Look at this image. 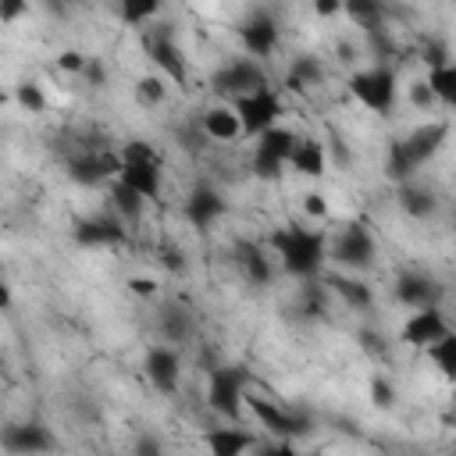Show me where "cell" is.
Listing matches in <instances>:
<instances>
[{"instance_id":"6da1fadb","label":"cell","mask_w":456,"mask_h":456,"mask_svg":"<svg viewBox=\"0 0 456 456\" xmlns=\"http://www.w3.org/2000/svg\"><path fill=\"white\" fill-rule=\"evenodd\" d=\"M271 246H274V256L281 260L285 274H292L299 281H314L328 256V239L317 228H299V224L278 228L271 235Z\"/></svg>"},{"instance_id":"7a4b0ae2","label":"cell","mask_w":456,"mask_h":456,"mask_svg":"<svg viewBox=\"0 0 456 456\" xmlns=\"http://www.w3.org/2000/svg\"><path fill=\"white\" fill-rule=\"evenodd\" d=\"M445 135H449V125H445V121H428V125L413 128L410 135L395 139V142L388 146V157H385L388 178L399 182V185H406V182L417 175V167H424V164L442 150Z\"/></svg>"},{"instance_id":"3957f363","label":"cell","mask_w":456,"mask_h":456,"mask_svg":"<svg viewBox=\"0 0 456 456\" xmlns=\"http://www.w3.org/2000/svg\"><path fill=\"white\" fill-rule=\"evenodd\" d=\"M395 86H399V78H395L392 64H370V68H363L349 78L353 100L363 103L370 114H381V118H388L392 107H395V96H399Z\"/></svg>"},{"instance_id":"277c9868","label":"cell","mask_w":456,"mask_h":456,"mask_svg":"<svg viewBox=\"0 0 456 456\" xmlns=\"http://www.w3.org/2000/svg\"><path fill=\"white\" fill-rule=\"evenodd\" d=\"M207 406L217 417L235 424L242 417V406H246V370L242 367H217V370H210Z\"/></svg>"},{"instance_id":"5b68a950","label":"cell","mask_w":456,"mask_h":456,"mask_svg":"<svg viewBox=\"0 0 456 456\" xmlns=\"http://www.w3.org/2000/svg\"><path fill=\"white\" fill-rule=\"evenodd\" d=\"M210 82H214V89H217L221 96H228V103L239 100V96L271 89V86H267V71H264L260 61H253V57H235V61H228L224 68L214 71Z\"/></svg>"},{"instance_id":"8992f818","label":"cell","mask_w":456,"mask_h":456,"mask_svg":"<svg viewBox=\"0 0 456 456\" xmlns=\"http://www.w3.org/2000/svg\"><path fill=\"white\" fill-rule=\"evenodd\" d=\"M374 253H378V242H374L370 228L360 224V221L346 224V228L331 239V246H328V256H331L335 264L349 267V271H363V267H370V264H374Z\"/></svg>"},{"instance_id":"52a82bcc","label":"cell","mask_w":456,"mask_h":456,"mask_svg":"<svg viewBox=\"0 0 456 456\" xmlns=\"http://www.w3.org/2000/svg\"><path fill=\"white\" fill-rule=\"evenodd\" d=\"M246 410H249V413L260 420V428H267L278 442H292V438H299V435H306V431L314 428L306 413L285 410V406H278V403H271V399H264V395H246Z\"/></svg>"},{"instance_id":"ba28073f","label":"cell","mask_w":456,"mask_h":456,"mask_svg":"<svg viewBox=\"0 0 456 456\" xmlns=\"http://www.w3.org/2000/svg\"><path fill=\"white\" fill-rule=\"evenodd\" d=\"M239 121H242V135H264L267 128L278 125L281 118V96L274 89H260V93H249V96H239L232 100Z\"/></svg>"},{"instance_id":"9c48e42d","label":"cell","mask_w":456,"mask_h":456,"mask_svg":"<svg viewBox=\"0 0 456 456\" xmlns=\"http://www.w3.org/2000/svg\"><path fill=\"white\" fill-rule=\"evenodd\" d=\"M121 167H125V160L114 150H82V153L68 157V178L78 182V185H96V182H107V178L118 182Z\"/></svg>"},{"instance_id":"30bf717a","label":"cell","mask_w":456,"mask_h":456,"mask_svg":"<svg viewBox=\"0 0 456 456\" xmlns=\"http://www.w3.org/2000/svg\"><path fill=\"white\" fill-rule=\"evenodd\" d=\"M142 50L164 71V78H171L175 86H185L189 82V64L182 57V50L175 46L171 32H164V28H142Z\"/></svg>"},{"instance_id":"8fae6325","label":"cell","mask_w":456,"mask_h":456,"mask_svg":"<svg viewBox=\"0 0 456 456\" xmlns=\"http://www.w3.org/2000/svg\"><path fill=\"white\" fill-rule=\"evenodd\" d=\"M4 449L11 456H50L57 449V438L43 420H21L4 428Z\"/></svg>"},{"instance_id":"7c38bea8","label":"cell","mask_w":456,"mask_h":456,"mask_svg":"<svg viewBox=\"0 0 456 456\" xmlns=\"http://www.w3.org/2000/svg\"><path fill=\"white\" fill-rule=\"evenodd\" d=\"M239 39L246 46V57L253 61H267L278 50V21L271 11H253L242 25H239Z\"/></svg>"},{"instance_id":"4fadbf2b","label":"cell","mask_w":456,"mask_h":456,"mask_svg":"<svg viewBox=\"0 0 456 456\" xmlns=\"http://www.w3.org/2000/svg\"><path fill=\"white\" fill-rule=\"evenodd\" d=\"M142 370L150 378V385L160 392V395H171L178 392V381H182V356L175 346H150L146 349V360H142Z\"/></svg>"},{"instance_id":"5bb4252c","label":"cell","mask_w":456,"mask_h":456,"mask_svg":"<svg viewBox=\"0 0 456 456\" xmlns=\"http://www.w3.org/2000/svg\"><path fill=\"white\" fill-rule=\"evenodd\" d=\"M442 335H449V321L438 306H428V310H413L403 328H399V342L413 346V349H428L431 342H438Z\"/></svg>"},{"instance_id":"9a60e30c","label":"cell","mask_w":456,"mask_h":456,"mask_svg":"<svg viewBox=\"0 0 456 456\" xmlns=\"http://www.w3.org/2000/svg\"><path fill=\"white\" fill-rule=\"evenodd\" d=\"M392 296H395V303H403V306H410V310H428V306H438L442 289H438L435 278L417 274V271H406V274L395 278Z\"/></svg>"},{"instance_id":"2e32d148","label":"cell","mask_w":456,"mask_h":456,"mask_svg":"<svg viewBox=\"0 0 456 456\" xmlns=\"http://www.w3.org/2000/svg\"><path fill=\"white\" fill-rule=\"evenodd\" d=\"M224 210H228L224 196H221L214 185H207V182H200V185L189 192V200H185V217H189V224L200 228V232H207L214 221H221Z\"/></svg>"},{"instance_id":"e0dca14e","label":"cell","mask_w":456,"mask_h":456,"mask_svg":"<svg viewBox=\"0 0 456 456\" xmlns=\"http://www.w3.org/2000/svg\"><path fill=\"white\" fill-rule=\"evenodd\" d=\"M200 128H203V139H214V142H235L242 135V121L235 114L232 103H214L200 114Z\"/></svg>"},{"instance_id":"ac0fdd59","label":"cell","mask_w":456,"mask_h":456,"mask_svg":"<svg viewBox=\"0 0 456 456\" xmlns=\"http://www.w3.org/2000/svg\"><path fill=\"white\" fill-rule=\"evenodd\" d=\"M118 182L139 192L146 203H153L160 200V160H125Z\"/></svg>"},{"instance_id":"d6986e66","label":"cell","mask_w":456,"mask_h":456,"mask_svg":"<svg viewBox=\"0 0 456 456\" xmlns=\"http://www.w3.org/2000/svg\"><path fill=\"white\" fill-rule=\"evenodd\" d=\"M75 242L78 246H121L125 242V221H118L114 214L86 217L75 228Z\"/></svg>"},{"instance_id":"ffe728a7","label":"cell","mask_w":456,"mask_h":456,"mask_svg":"<svg viewBox=\"0 0 456 456\" xmlns=\"http://www.w3.org/2000/svg\"><path fill=\"white\" fill-rule=\"evenodd\" d=\"M210 456H246L253 445H256V435L239 428V424H217L203 435Z\"/></svg>"},{"instance_id":"44dd1931","label":"cell","mask_w":456,"mask_h":456,"mask_svg":"<svg viewBox=\"0 0 456 456\" xmlns=\"http://www.w3.org/2000/svg\"><path fill=\"white\" fill-rule=\"evenodd\" d=\"M299 139H303V135H299L296 128H289V125H274V128H267V132L256 139V153L289 164L292 153H296V146H299Z\"/></svg>"},{"instance_id":"7402d4cb","label":"cell","mask_w":456,"mask_h":456,"mask_svg":"<svg viewBox=\"0 0 456 456\" xmlns=\"http://www.w3.org/2000/svg\"><path fill=\"white\" fill-rule=\"evenodd\" d=\"M289 164H292V171L303 175V178H321V175L328 171V153H324V146H321L314 135H303Z\"/></svg>"},{"instance_id":"603a6c76","label":"cell","mask_w":456,"mask_h":456,"mask_svg":"<svg viewBox=\"0 0 456 456\" xmlns=\"http://www.w3.org/2000/svg\"><path fill=\"white\" fill-rule=\"evenodd\" d=\"M142 210H146V200H142L139 192H132V189L121 185V182L110 185V214H114L118 221L139 224V221H142Z\"/></svg>"},{"instance_id":"cb8c5ba5","label":"cell","mask_w":456,"mask_h":456,"mask_svg":"<svg viewBox=\"0 0 456 456\" xmlns=\"http://www.w3.org/2000/svg\"><path fill=\"white\" fill-rule=\"evenodd\" d=\"M239 264H242V274H246L256 289L271 285L274 267H271V256H267L260 246H239Z\"/></svg>"},{"instance_id":"d4e9b609","label":"cell","mask_w":456,"mask_h":456,"mask_svg":"<svg viewBox=\"0 0 456 456\" xmlns=\"http://www.w3.org/2000/svg\"><path fill=\"white\" fill-rule=\"evenodd\" d=\"M331 292L349 306V310H370L374 306V289L360 278H331Z\"/></svg>"},{"instance_id":"484cf974","label":"cell","mask_w":456,"mask_h":456,"mask_svg":"<svg viewBox=\"0 0 456 456\" xmlns=\"http://www.w3.org/2000/svg\"><path fill=\"white\" fill-rule=\"evenodd\" d=\"M395 200H399V207L410 214V217H417V221H424V217H431L435 214V196L428 192V189H420V185H413V182H406V185H399V192H395Z\"/></svg>"},{"instance_id":"4316f807","label":"cell","mask_w":456,"mask_h":456,"mask_svg":"<svg viewBox=\"0 0 456 456\" xmlns=\"http://www.w3.org/2000/svg\"><path fill=\"white\" fill-rule=\"evenodd\" d=\"M314 82H321V64H317V57H310V53L296 57V61L289 64L285 89H289V93H306V86H314Z\"/></svg>"},{"instance_id":"83f0119b","label":"cell","mask_w":456,"mask_h":456,"mask_svg":"<svg viewBox=\"0 0 456 456\" xmlns=\"http://www.w3.org/2000/svg\"><path fill=\"white\" fill-rule=\"evenodd\" d=\"M424 82L431 86V93H435L438 103H445V107L456 110V61H449L442 68H431Z\"/></svg>"},{"instance_id":"f1b7e54d","label":"cell","mask_w":456,"mask_h":456,"mask_svg":"<svg viewBox=\"0 0 456 456\" xmlns=\"http://www.w3.org/2000/svg\"><path fill=\"white\" fill-rule=\"evenodd\" d=\"M424 353H428V360L438 367V374H442L445 381H456V331L442 335V338L431 342Z\"/></svg>"},{"instance_id":"f546056e","label":"cell","mask_w":456,"mask_h":456,"mask_svg":"<svg viewBox=\"0 0 456 456\" xmlns=\"http://www.w3.org/2000/svg\"><path fill=\"white\" fill-rule=\"evenodd\" d=\"M160 335H164L167 346H182V342H189V335H192V321H189V314L178 310V306L160 310Z\"/></svg>"},{"instance_id":"4dcf8cb0","label":"cell","mask_w":456,"mask_h":456,"mask_svg":"<svg viewBox=\"0 0 456 456\" xmlns=\"http://www.w3.org/2000/svg\"><path fill=\"white\" fill-rule=\"evenodd\" d=\"M157 14H160L157 0H125V4H118V18L132 28H146V21L157 18Z\"/></svg>"},{"instance_id":"1f68e13d","label":"cell","mask_w":456,"mask_h":456,"mask_svg":"<svg viewBox=\"0 0 456 456\" xmlns=\"http://www.w3.org/2000/svg\"><path fill=\"white\" fill-rule=\"evenodd\" d=\"M342 14H349L360 28H381V4H374V0H346L342 4Z\"/></svg>"},{"instance_id":"d6a6232c","label":"cell","mask_w":456,"mask_h":456,"mask_svg":"<svg viewBox=\"0 0 456 456\" xmlns=\"http://www.w3.org/2000/svg\"><path fill=\"white\" fill-rule=\"evenodd\" d=\"M164 96H167V82L160 75H142L135 82V100L142 107H157V103H164Z\"/></svg>"},{"instance_id":"836d02e7","label":"cell","mask_w":456,"mask_h":456,"mask_svg":"<svg viewBox=\"0 0 456 456\" xmlns=\"http://www.w3.org/2000/svg\"><path fill=\"white\" fill-rule=\"evenodd\" d=\"M14 100H18V107L28 110V114H43V110H46V96H43V89H39L36 82H21V86L14 89Z\"/></svg>"},{"instance_id":"e575fe53","label":"cell","mask_w":456,"mask_h":456,"mask_svg":"<svg viewBox=\"0 0 456 456\" xmlns=\"http://www.w3.org/2000/svg\"><path fill=\"white\" fill-rule=\"evenodd\" d=\"M406 96H410V103L417 107V110H431L438 100H435V93H431V86L424 82V78H413L410 86H406Z\"/></svg>"},{"instance_id":"d590c367","label":"cell","mask_w":456,"mask_h":456,"mask_svg":"<svg viewBox=\"0 0 456 456\" xmlns=\"http://www.w3.org/2000/svg\"><path fill=\"white\" fill-rule=\"evenodd\" d=\"M57 68L61 71H68V75H86V68H89V57L82 53V50H61L57 53Z\"/></svg>"},{"instance_id":"8d00e7d4","label":"cell","mask_w":456,"mask_h":456,"mask_svg":"<svg viewBox=\"0 0 456 456\" xmlns=\"http://www.w3.org/2000/svg\"><path fill=\"white\" fill-rule=\"evenodd\" d=\"M118 153H121V160H160L157 150H153L150 142H142V139H128Z\"/></svg>"},{"instance_id":"74e56055","label":"cell","mask_w":456,"mask_h":456,"mask_svg":"<svg viewBox=\"0 0 456 456\" xmlns=\"http://www.w3.org/2000/svg\"><path fill=\"white\" fill-rule=\"evenodd\" d=\"M420 57H424L428 71H431V68H442V64H449V50H445V43H438V39H428V43L420 46Z\"/></svg>"},{"instance_id":"f35d334b","label":"cell","mask_w":456,"mask_h":456,"mask_svg":"<svg viewBox=\"0 0 456 456\" xmlns=\"http://www.w3.org/2000/svg\"><path fill=\"white\" fill-rule=\"evenodd\" d=\"M281 171H285V164H281V160H271V157H264V153H253V175H256V178L274 182Z\"/></svg>"},{"instance_id":"ab89813d","label":"cell","mask_w":456,"mask_h":456,"mask_svg":"<svg viewBox=\"0 0 456 456\" xmlns=\"http://www.w3.org/2000/svg\"><path fill=\"white\" fill-rule=\"evenodd\" d=\"M303 214L310 221H324L328 217V196L324 192H303Z\"/></svg>"},{"instance_id":"60d3db41","label":"cell","mask_w":456,"mask_h":456,"mask_svg":"<svg viewBox=\"0 0 456 456\" xmlns=\"http://www.w3.org/2000/svg\"><path fill=\"white\" fill-rule=\"evenodd\" d=\"M128 292L139 296V299H153V296L160 292V285H157V278H150V274H132V278H128Z\"/></svg>"},{"instance_id":"b9f144b4","label":"cell","mask_w":456,"mask_h":456,"mask_svg":"<svg viewBox=\"0 0 456 456\" xmlns=\"http://www.w3.org/2000/svg\"><path fill=\"white\" fill-rule=\"evenodd\" d=\"M370 399H374V406L388 410L392 399H395V392H392V385H388L385 378H370Z\"/></svg>"},{"instance_id":"7bdbcfd3","label":"cell","mask_w":456,"mask_h":456,"mask_svg":"<svg viewBox=\"0 0 456 456\" xmlns=\"http://www.w3.org/2000/svg\"><path fill=\"white\" fill-rule=\"evenodd\" d=\"M86 86H93V89H103L107 86V68L96 61V57H89V68H86Z\"/></svg>"},{"instance_id":"ee69618b","label":"cell","mask_w":456,"mask_h":456,"mask_svg":"<svg viewBox=\"0 0 456 456\" xmlns=\"http://www.w3.org/2000/svg\"><path fill=\"white\" fill-rule=\"evenodd\" d=\"M160 264H164L171 274H182V271H185V260H182L178 249H164V253H160Z\"/></svg>"},{"instance_id":"f6af8a7d","label":"cell","mask_w":456,"mask_h":456,"mask_svg":"<svg viewBox=\"0 0 456 456\" xmlns=\"http://www.w3.org/2000/svg\"><path fill=\"white\" fill-rule=\"evenodd\" d=\"M25 11H28V7H25L21 0H4V4H0V21H14V18L25 14Z\"/></svg>"},{"instance_id":"bcb514c9","label":"cell","mask_w":456,"mask_h":456,"mask_svg":"<svg viewBox=\"0 0 456 456\" xmlns=\"http://www.w3.org/2000/svg\"><path fill=\"white\" fill-rule=\"evenodd\" d=\"M314 14L317 18H335V14H342V4L338 0H314Z\"/></svg>"},{"instance_id":"7dc6e473","label":"cell","mask_w":456,"mask_h":456,"mask_svg":"<svg viewBox=\"0 0 456 456\" xmlns=\"http://www.w3.org/2000/svg\"><path fill=\"white\" fill-rule=\"evenodd\" d=\"M135 456H164V452H160V442H157V438L142 435V438L135 442Z\"/></svg>"},{"instance_id":"c3c4849f","label":"cell","mask_w":456,"mask_h":456,"mask_svg":"<svg viewBox=\"0 0 456 456\" xmlns=\"http://www.w3.org/2000/svg\"><path fill=\"white\" fill-rule=\"evenodd\" d=\"M260 456H299V452H296V445H292V442H274V445L260 449Z\"/></svg>"},{"instance_id":"681fc988","label":"cell","mask_w":456,"mask_h":456,"mask_svg":"<svg viewBox=\"0 0 456 456\" xmlns=\"http://www.w3.org/2000/svg\"><path fill=\"white\" fill-rule=\"evenodd\" d=\"M452 456H456V449H452Z\"/></svg>"}]
</instances>
